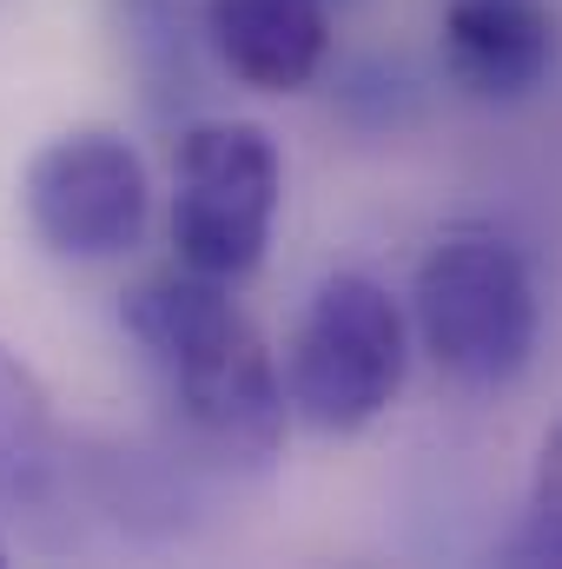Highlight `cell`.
I'll list each match as a JSON object with an SVG mask.
<instances>
[{"label":"cell","mask_w":562,"mask_h":569,"mask_svg":"<svg viewBox=\"0 0 562 569\" xmlns=\"http://www.w3.org/2000/svg\"><path fill=\"white\" fill-rule=\"evenodd\" d=\"M120 318L212 457L239 470H265L279 457L291 418L284 371L272 345L259 338V325L232 305L225 279H205L192 266L159 272L127 291Z\"/></svg>","instance_id":"cell-1"},{"label":"cell","mask_w":562,"mask_h":569,"mask_svg":"<svg viewBox=\"0 0 562 569\" xmlns=\"http://www.w3.org/2000/svg\"><path fill=\"white\" fill-rule=\"evenodd\" d=\"M411 325L443 378L470 391H496L530 371L543 305L523 252L496 226H450L430 239L418 266Z\"/></svg>","instance_id":"cell-2"},{"label":"cell","mask_w":562,"mask_h":569,"mask_svg":"<svg viewBox=\"0 0 562 569\" xmlns=\"http://www.w3.org/2000/svg\"><path fill=\"white\" fill-rule=\"evenodd\" d=\"M404 378H411V325L398 298L364 272H331L311 291L284 345L291 418L318 437H358L398 405Z\"/></svg>","instance_id":"cell-3"},{"label":"cell","mask_w":562,"mask_h":569,"mask_svg":"<svg viewBox=\"0 0 562 569\" xmlns=\"http://www.w3.org/2000/svg\"><path fill=\"white\" fill-rule=\"evenodd\" d=\"M284 199V166L265 127L199 120L172 152V252L205 279H252L265 266Z\"/></svg>","instance_id":"cell-4"},{"label":"cell","mask_w":562,"mask_h":569,"mask_svg":"<svg viewBox=\"0 0 562 569\" xmlns=\"http://www.w3.org/2000/svg\"><path fill=\"white\" fill-rule=\"evenodd\" d=\"M20 206H27L33 239L53 259L107 266V259H127L145 239L152 179H145V159L120 133L80 127V133L47 140L27 159Z\"/></svg>","instance_id":"cell-5"},{"label":"cell","mask_w":562,"mask_h":569,"mask_svg":"<svg viewBox=\"0 0 562 569\" xmlns=\"http://www.w3.org/2000/svg\"><path fill=\"white\" fill-rule=\"evenodd\" d=\"M443 67L470 100H530L556 67V20L536 0H450Z\"/></svg>","instance_id":"cell-6"},{"label":"cell","mask_w":562,"mask_h":569,"mask_svg":"<svg viewBox=\"0 0 562 569\" xmlns=\"http://www.w3.org/2000/svg\"><path fill=\"white\" fill-rule=\"evenodd\" d=\"M219 67L252 93H304L331 53L324 0H205Z\"/></svg>","instance_id":"cell-7"},{"label":"cell","mask_w":562,"mask_h":569,"mask_svg":"<svg viewBox=\"0 0 562 569\" xmlns=\"http://www.w3.org/2000/svg\"><path fill=\"white\" fill-rule=\"evenodd\" d=\"M53 470V411L40 378L0 345V497H40Z\"/></svg>","instance_id":"cell-8"},{"label":"cell","mask_w":562,"mask_h":569,"mask_svg":"<svg viewBox=\"0 0 562 569\" xmlns=\"http://www.w3.org/2000/svg\"><path fill=\"white\" fill-rule=\"evenodd\" d=\"M503 563L516 569H562V430L543 437V450H536V483H530V510H523V523L510 530V543H503Z\"/></svg>","instance_id":"cell-9"},{"label":"cell","mask_w":562,"mask_h":569,"mask_svg":"<svg viewBox=\"0 0 562 569\" xmlns=\"http://www.w3.org/2000/svg\"><path fill=\"white\" fill-rule=\"evenodd\" d=\"M0 563H7V543H0Z\"/></svg>","instance_id":"cell-10"}]
</instances>
